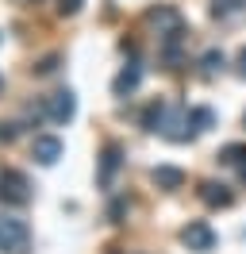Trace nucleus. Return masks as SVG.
Returning a JSON list of instances; mask_svg holds the SVG:
<instances>
[{
  "label": "nucleus",
  "mask_w": 246,
  "mask_h": 254,
  "mask_svg": "<svg viewBox=\"0 0 246 254\" xmlns=\"http://www.w3.org/2000/svg\"><path fill=\"white\" fill-rule=\"evenodd\" d=\"M58 62H62L58 54H46L43 62L35 65V73H39V77H50V73H54V69H58Z\"/></svg>",
  "instance_id": "nucleus-16"
},
{
  "label": "nucleus",
  "mask_w": 246,
  "mask_h": 254,
  "mask_svg": "<svg viewBox=\"0 0 246 254\" xmlns=\"http://www.w3.org/2000/svg\"><path fill=\"white\" fill-rule=\"evenodd\" d=\"M181 243L188 247V251H200V254L215 251V231H212V223H204V220H188V223L181 227Z\"/></svg>",
  "instance_id": "nucleus-5"
},
{
  "label": "nucleus",
  "mask_w": 246,
  "mask_h": 254,
  "mask_svg": "<svg viewBox=\"0 0 246 254\" xmlns=\"http://www.w3.org/2000/svg\"><path fill=\"white\" fill-rule=\"evenodd\" d=\"M169 112H173V104H166V100H150L146 104V112H142V127L146 131H166V124H169Z\"/></svg>",
  "instance_id": "nucleus-10"
},
{
  "label": "nucleus",
  "mask_w": 246,
  "mask_h": 254,
  "mask_svg": "<svg viewBox=\"0 0 246 254\" xmlns=\"http://www.w3.org/2000/svg\"><path fill=\"white\" fill-rule=\"evenodd\" d=\"M200 200L208 208H231L235 204V192H231L223 181H204V185H200Z\"/></svg>",
  "instance_id": "nucleus-8"
},
{
  "label": "nucleus",
  "mask_w": 246,
  "mask_h": 254,
  "mask_svg": "<svg viewBox=\"0 0 246 254\" xmlns=\"http://www.w3.org/2000/svg\"><path fill=\"white\" fill-rule=\"evenodd\" d=\"M31 243V227L19 216H0V254H23Z\"/></svg>",
  "instance_id": "nucleus-2"
},
{
  "label": "nucleus",
  "mask_w": 246,
  "mask_h": 254,
  "mask_svg": "<svg viewBox=\"0 0 246 254\" xmlns=\"http://www.w3.org/2000/svg\"><path fill=\"white\" fill-rule=\"evenodd\" d=\"M239 174H243V181H246V158H243V166H239Z\"/></svg>",
  "instance_id": "nucleus-21"
},
{
  "label": "nucleus",
  "mask_w": 246,
  "mask_h": 254,
  "mask_svg": "<svg viewBox=\"0 0 246 254\" xmlns=\"http://www.w3.org/2000/svg\"><path fill=\"white\" fill-rule=\"evenodd\" d=\"M200 65H204V73H219V69L227 65V58H223V50H204Z\"/></svg>",
  "instance_id": "nucleus-15"
},
{
  "label": "nucleus",
  "mask_w": 246,
  "mask_h": 254,
  "mask_svg": "<svg viewBox=\"0 0 246 254\" xmlns=\"http://www.w3.org/2000/svg\"><path fill=\"white\" fill-rule=\"evenodd\" d=\"M120 166H123V146H120V143H108L104 154H100L96 185H100V189H112V181H116V174H120Z\"/></svg>",
  "instance_id": "nucleus-6"
},
{
  "label": "nucleus",
  "mask_w": 246,
  "mask_h": 254,
  "mask_svg": "<svg viewBox=\"0 0 246 254\" xmlns=\"http://www.w3.org/2000/svg\"><path fill=\"white\" fill-rule=\"evenodd\" d=\"M23 4H35V0H23Z\"/></svg>",
  "instance_id": "nucleus-23"
},
{
  "label": "nucleus",
  "mask_w": 246,
  "mask_h": 254,
  "mask_svg": "<svg viewBox=\"0 0 246 254\" xmlns=\"http://www.w3.org/2000/svg\"><path fill=\"white\" fill-rule=\"evenodd\" d=\"M188 124H192V131H196V135H204V131L215 124V112H212V108H188Z\"/></svg>",
  "instance_id": "nucleus-12"
},
{
  "label": "nucleus",
  "mask_w": 246,
  "mask_h": 254,
  "mask_svg": "<svg viewBox=\"0 0 246 254\" xmlns=\"http://www.w3.org/2000/svg\"><path fill=\"white\" fill-rule=\"evenodd\" d=\"M0 89H4V77H0Z\"/></svg>",
  "instance_id": "nucleus-22"
},
{
  "label": "nucleus",
  "mask_w": 246,
  "mask_h": 254,
  "mask_svg": "<svg viewBox=\"0 0 246 254\" xmlns=\"http://www.w3.org/2000/svg\"><path fill=\"white\" fill-rule=\"evenodd\" d=\"M246 158V143H227L219 150V162H227V166H243Z\"/></svg>",
  "instance_id": "nucleus-13"
},
{
  "label": "nucleus",
  "mask_w": 246,
  "mask_h": 254,
  "mask_svg": "<svg viewBox=\"0 0 246 254\" xmlns=\"http://www.w3.org/2000/svg\"><path fill=\"white\" fill-rule=\"evenodd\" d=\"M243 8H246V0H215V4H212V16L227 19V16H235V12H243Z\"/></svg>",
  "instance_id": "nucleus-14"
},
{
  "label": "nucleus",
  "mask_w": 246,
  "mask_h": 254,
  "mask_svg": "<svg viewBox=\"0 0 246 254\" xmlns=\"http://www.w3.org/2000/svg\"><path fill=\"white\" fill-rule=\"evenodd\" d=\"M150 181L158 185V189H181L184 185V170H177V166H158V170H150Z\"/></svg>",
  "instance_id": "nucleus-11"
},
{
  "label": "nucleus",
  "mask_w": 246,
  "mask_h": 254,
  "mask_svg": "<svg viewBox=\"0 0 246 254\" xmlns=\"http://www.w3.org/2000/svg\"><path fill=\"white\" fill-rule=\"evenodd\" d=\"M23 131V124H15V120H8V124H0V143H12L15 135Z\"/></svg>",
  "instance_id": "nucleus-17"
},
{
  "label": "nucleus",
  "mask_w": 246,
  "mask_h": 254,
  "mask_svg": "<svg viewBox=\"0 0 246 254\" xmlns=\"http://www.w3.org/2000/svg\"><path fill=\"white\" fill-rule=\"evenodd\" d=\"M239 73H243V77H246V47L239 50Z\"/></svg>",
  "instance_id": "nucleus-20"
},
{
  "label": "nucleus",
  "mask_w": 246,
  "mask_h": 254,
  "mask_svg": "<svg viewBox=\"0 0 246 254\" xmlns=\"http://www.w3.org/2000/svg\"><path fill=\"white\" fill-rule=\"evenodd\" d=\"M62 139H54V135H35V143H31V154H35V162L39 166H54V162L62 158Z\"/></svg>",
  "instance_id": "nucleus-7"
},
{
  "label": "nucleus",
  "mask_w": 246,
  "mask_h": 254,
  "mask_svg": "<svg viewBox=\"0 0 246 254\" xmlns=\"http://www.w3.org/2000/svg\"><path fill=\"white\" fill-rule=\"evenodd\" d=\"M31 196H35V192H31V181L23 174H19V170H4V174H0V200H4V204H27Z\"/></svg>",
  "instance_id": "nucleus-4"
},
{
  "label": "nucleus",
  "mask_w": 246,
  "mask_h": 254,
  "mask_svg": "<svg viewBox=\"0 0 246 254\" xmlns=\"http://www.w3.org/2000/svg\"><path fill=\"white\" fill-rule=\"evenodd\" d=\"M146 23L158 31V43H162V47H169V43H184V19H181L177 8L158 4V8L146 12Z\"/></svg>",
  "instance_id": "nucleus-1"
},
{
  "label": "nucleus",
  "mask_w": 246,
  "mask_h": 254,
  "mask_svg": "<svg viewBox=\"0 0 246 254\" xmlns=\"http://www.w3.org/2000/svg\"><path fill=\"white\" fill-rule=\"evenodd\" d=\"M138 81H142V62L138 58H131V65H123L120 77L112 81V89H116V96H131L138 89Z\"/></svg>",
  "instance_id": "nucleus-9"
},
{
  "label": "nucleus",
  "mask_w": 246,
  "mask_h": 254,
  "mask_svg": "<svg viewBox=\"0 0 246 254\" xmlns=\"http://www.w3.org/2000/svg\"><path fill=\"white\" fill-rule=\"evenodd\" d=\"M243 124H246V116H243Z\"/></svg>",
  "instance_id": "nucleus-24"
},
{
  "label": "nucleus",
  "mask_w": 246,
  "mask_h": 254,
  "mask_svg": "<svg viewBox=\"0 0 246 254\" xmlns=\"http://www.w3.org/2000/svg\"><path fill=\"white\" fill-rule=\"evenodd\" d=\"M123 208H127V204H123V200H116V204H112V208H108V216H112V220H116V223H120V216H123Z\"/></svg>",
  "instance_id": "nucleus-19"
},
{
  "label": "nucleus",
  "mask_w": 246,
  "mask_h": 254,
  "mask_svg": "<svg viewBox=\"0 0 246 254\" xmlns=\"http://www.w3.org/2000/svg\"><path fill=\"white\" fill-rule=\"evenodd\" d=\"M81 12V0H62L58 4V16H77Z\"/></svg>",
  "instance_id": "nucleus-18"
},
{
  "label": "nucleus",
  "mask_w": 246,
  "mask_h": 254,
  "mask_svg": "<svg viewBox=\"0 0 246 254\" xmlns=\"http://www.w3.org/2000/svg\"><path fill=\"white\" fill-rule=\"evenodd\" d=\"M43 116L50 120V124H69L77 116V96L69 93V89H58V93H50V96H43Z\"/></svg>",
  "instance_id": "nucleus-3"
}]
</instances>
